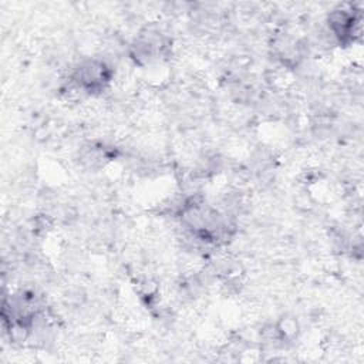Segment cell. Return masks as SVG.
<instances>
[{
	"instance_id": "1",
	"label": "cell",
	"mask_w": 364,
	"mask_h": 364,
	"mask_svg": "<svg viewBox=\"0 0 364 364\" xmlns=\"http://www.w3.org/2000/svg\"><path fill=\"white\" fill-rule=\"evenodd\" d=\"M108 67L97 60L82 63L74 74V81L82 91H98L108 82Z\"/></svg>"
}]
</instances>
